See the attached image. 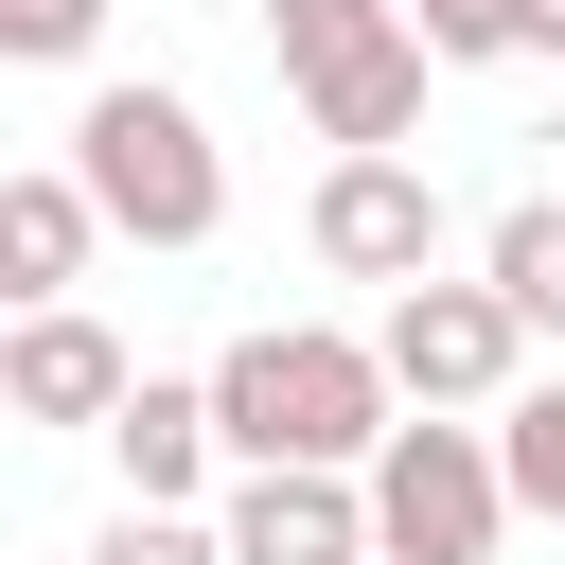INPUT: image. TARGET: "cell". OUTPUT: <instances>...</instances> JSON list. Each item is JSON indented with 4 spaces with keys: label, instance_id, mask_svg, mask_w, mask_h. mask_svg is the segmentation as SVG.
I'll list each match as a JSON object with an SVG mask.
<instances>
[{
    "label": "cell",
    "instance_id": "3",
    "mask_svg": "<svg viewBox=\"0 0 565 565\" xmlns=\"http://www.w3.org/2000/svg\"><path fill=\"white\" fill-rule=\"evenodd\" d=\"M371 547H388V565H494V547H512V459H494V424H388V459H371Z\"/></svg>",
    "mask_w": 565,
    "mask_h": 565
},
{
    "label": "cell",
    "instance_id": "16",
    "mask_svg": "<svg viewBox=\"0 0 565 565\" xmlns=\"http://www.w3.org/2000/svg\"><path fill=\"white\" fill-rule=\"evenodd\" d=\"M406 35H424L441 71H494V53H530V35H512V0H406Z\"/></svg>",
    "mask_w": 565,
    "mask_h": 565
},
{
    "label": "cell",
    "instance_id": "12",
    "mask_svg": "<svg viewBox=\"0 0 565 565\" xmlns=\"http://www.w3.org/2000/svg\"><path fill=\"white\" fill-rule=\"evenodd\" d=\"M494 459H512V512L565 530V371H530V388L494 406Z\"/></svg>",
    "mask_w": 565,
    "mask_h": 565
},
{
    "label": "cell",
    "instance_id": "14",
    "mask_svg": "<svg viewBox=\"0 0 565 565\" xmlns=\"http://www.w3.org/2000/svg\"><path fill=\"white\" fill-rule=\"evenodd\" d=\"M88 565H230V530H212V512H141V494H124V512L88 530Z\"/></svg>",
    "mask_w": 565,
    "mask_h": 565
},
{
    "label": "cell",
    "instance_id": "9",
    "mask_svg": "<svg viewBox=\"0 0 565 565\" xmlns=\"http://www.w3.org/2000/svg\"><path fill=\"white\" fill-rule=\"evenodd\" d=\"M106 459H124V494H141V512H194V494H212V459H230L212 371H194V388H177V371H141V388H124V424H106Z\"/></svg>",
    "mask_w": 565,
    "mask_h": 565
},
{
    "label": "cell",
    "instance_id": "7",
    "mask_svg": "<svg viewBox=\"0 0 565 565\" xmlns=\"http://www.w3.org/2000/svg\"><path fill=\"white\" fill-rule=\"evenodd\" d=\"M212 530H230V565H388L371 547V477H300V459L282 477H230Z\"/></svg>",
    "mask_w": 565,
    "mask_h": 565
},
{
    "label": "cell",
    "instance_id": "17",
    "mask_svg": "<svg viewBox=\"0 0 565 565\" xmlns=\"http://www.w3.org/2000/svg\"><path fill=\"white\" fill-rule=\"evenodd\" d=\"M512 35H530V53H547V71H565V0H512Z\"/></svg>",
    "mask_w": 565,
    "mask_h": 565
},
{
    "label": "cell",
    "instance_id": "8",
    "mask_svg": "<svg viewBox=\"0 0 565 565\" xmlns=\"http://www.w3.org/2000/svg\"><path fill=\"white\" fill-rule=\"evenodd\" d=\"M88 247H106V194H88L71 159H18V177H0V300L53 318V300L88 282Z\"/></svg>",
    "mask_w": 565,
    "mask_h": 565
},
{
    "label": "cell",
    "instance_id": "5",
    "mask_svg": "<svg viewBox=\"0 0 565 565\" xmlns=\"http://www.w3.org/2000/svg\"><path fill=\"white\" fill-rule=\"evenodd\" d=\"M300 247L335 265V282H441V177L424 159H318V194H300Z\"/></svg>",
    "mask_w": 565,
    "mask_h": 565
},
{
    "label": "cell",
    "instance_id": "13",
    "mask_svg": "<svg viewBox=\"0 0 565 565\" xmlns=\"http://www.w3.org/2000/svg\"><path fill=\"white\" fill-rule=\"evenodd\" d=\"M371 35H406V0H265L282 88H300V71H335V53H371Z\"/></svg>",
    "mask_w": 565,
    "mask_h": 565
},
{
    "label": "cell",
    "instance_id": "11",
    "mask_svg": "<svg viewBox=\"0 0 565 565\" xmlns=\"http://www.w3.org/2000/svg\"><path fill=\"white\" fill-rule=\"evenodd\" d=\"M477 282H494L530 335H565V194H512V212L477 230Z\"/></svg>",
    "mask_w": 565,
    "mask_h": 565
},
{
    "label": "cell",
    "instance_id": "2",
    "mask_svg": "<svg viewBox=\"0 0 565 565\" xmlns=\"http://www.w3.org/2000/svg\"><path fill=\"white\" fill-rule=\"evenodd\" d=\"M53 159L106 194V230H124V247H212V230H230V159H212L194 88H88Z\"/></svg>",
    "mask_w": 565,
    "mask_h": 565
},
{
    "label": "cell",
    "instance_id": "6",
    "mask_svg": "<svg viewBox=\"0 0 565 565\" xmlns=\"http://www.w3.org/2000/svg\"><path fill=\"white\" fill-rule=\"evenodd\" d=\"M124 388H141V353H124L88 300H53V318L0 335V406H18V424H124Z\"/></svg>",
    "mask_w": 565,
    "mask_h": 565
},
{
    "label": "cell",
    "instance_id": "4",
    "mask_svg": "<svg viewBox=\"0 0 565 565\" xmlns=\"http://www.w3.org/2000/svg\"><path fill=\"white\" fill-rule=\"evenodd\" d=\"M371 353H388L406 424H477V406L530 388V318H512L494 282H406V300L371 318Z\"/></svg>",
    "mask_w": 565,
    "mask_h": 565
},
{
    "label": "cell",
    "instance_id": "1",
    "mask_svg": "<svg viewBox=\"0 0 565 565\" xmlns=\"http://www.w3.org/2000/svg\"><path fill=\"white\" fill-rule=\"evenodd\" d=\"M388 353L371 335H335V318H265V335H230L212 353V424H230V459L247 477H371L388 459Z\"/></svg>",
    "mask_w": 565,
    "mask_h": 565
},
{
    "label": "cell",
    "instance_id": "10",
    "mask_svg": "<svg viewBox=\"0 0 565 565\" xmlns=\"http://www.w3.org/2000/svg\"><path fill=\"white\" fill-rule=\"evenodd\" d=\"M424 35H371V53H335V71H300V124L335 141V159H406V124H424Z\"/></svg>",
    "mask_w": 565,
    "mask_h": 565
},
{
    "label": "cell",
    "instance_id": "15",
    "mask_svg": "<svg viewBox=\"0 0 565 565\" xmlns=\"http://www.w3.org/2000/svg\"><path fill=\"white\" fill-rule=\"evenodd\" d=\"M0 53L18 71H88L106 53V0H0Z\"/></svg>",
    "mask_w": 565,
    "mask_h": 565
}]
</instances>
